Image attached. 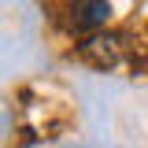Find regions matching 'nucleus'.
I'll use <instances>...</instances> for the list:
<instances>
[{
  "instance_id": "1",
  "label": "nucleus",
  "mask_w": 148,
  "mask_h": 148,
  "mask_svg": "<svg viewBox=\"0 0 148 148\" xmlns=\"http://www.w3.org/2000/svg\"><path fill=\"white\" fill-rule=\"evenodd\" d=\"M122 52H126V41L115 30H96V34H89L78 45V56L85 63H92V67H115Z\"/></svg>"
},
{
  "instance_id": "2",
  "label": "nucleus",
  "mask_w": 148,
  "mask_h": 148,
  "mask_svg": "<svg viewBox=\"0 0 148 148\" xmlns=\"http://www.w3.org/2000/svg\"><path fill=\"white\" fill-rule=\"evenodd\" d=\"M111 15V4L108 0H71L67 4V26L78 30V34H96V30H104V22Z\"/></svg>"
}]
</instances>
